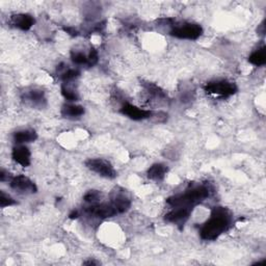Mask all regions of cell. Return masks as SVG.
I'll return each mask as SVG.
<instances>
[{"instance_id":"obj_1","label":"cell","mask_w":266,"mask_h":266,"mask_svg":"<svg viewBox=\"0 0 266 266\" xmlns=\"http://www.w3.org/2000/svg\"><path fill=\"white\" fill-rule=\"evenodd\" d=\"M233 225V214L225 207H214L209 218L199 229V236L203 240L213 241L217 239Z\"/></svg>"},{"instance_id":"obj_2","label":"cell","mask_w":266,"mask_h":266,"mask_svg":"<svg viewBox=\"0 0 266 266\" xmlns=\"http://www.w3.org/2000/svg\"><path fill=\"white\" fill-rule=\"evenodd\" d=\"M212 193V188L209 184L193 185L185 190V192L172 195L166 199V204L172 208L175 207H190L194 208L196 205L204 202Z\"/></svg>"},{"instance_id":"obj_3","label":"cell","mask_w":266,"mask_h":266,"mask_svg":"<svg viewBox=\"0 0 266 266\" xmlns=\"http://www.w3.org/2000/svg\"><path fill=\"white\" fill-rule=\"evenodd\" d=\"M170 35L180 40L195 41L203 35V28L197 23L192 22H172Z\"/></svg>"},{"instance_id":"obj_4","label":"cell","mask_w":266,"mask_h":266,"mask_svg":"<svg viewBox=\"0 0 266 266\" xmlns=\"http://www.w3.org/2000/svg\"><path fill=\"white\" fill-rule=\"evenodd\" d=\"M204 91L213 96L230 97L237 93V85L227 79H216L207 82L204 86Z\"/></svg>"},{"instance_id":"obj_5","label":"cell","mask_w":266,"mask_h":266,"mask_svg":"<svg viewBox=\"0 0 266 266\" xmlns=\"http://www.w3.org/2000/svg\"><path fill=\"white\" fill-rule=\"evenodd\" d=\"M85 166L90 171L106 179H115L117 177V172L113 164L103 158L87 159L85 161Z\"/></svg>"},{"instance_id":"obj_6","label":"cell","mask_w":266,"mask_h":266,"mask_svg":"<svg viewBox=\"0 0 266 266\" xmlns=\"http://www.w3.org/2000/svg\"><path fill=\"white\" fill-rule=\"evenodd\" d=\"M83 213L90 217H94L98 219H106L119 214L117 208L114 206L112 202L109 203L99 202L95 204H90L87 207L83 209Z\"/></svg>"},{"instance_id":"obj_7","label":"cell","mask_w":266,"mask_h":266,"mask_svg":"<svg viewBox=\"0 0 266 266\" xmlns=\"http://www.w3.org/2000/svg\"><path fill=\"white\" fill-rule=\"evenodd\" d=\"M10 186L15 191L23 194H32L38 191L37 185L23 175L14 176L10 181Z\"/></svg>"},{"instance_id":"obj_8","label":"cell","mask_w":266,"mask_h":266,"mask_svg":"<svg viewBox=\"0 0 266 266\" xmlns=\"http://www.w3.org/2000/svg\"><path fill=\"white\" fill-rule=\"evenodd\" d=\"M192 210L193 208L190 207H175L172 208L170 212L164 215V219L168 223L174 224L179 228H182L188 220L190 214L192 213Z\"/></svg>"},{"instance_id":"obj_9","label":"cell","mask_w":266,"mask_h":266,"mask_svg":"<svg viewBox=\"0 0 266 266\" xmlns=\"http://www.w3.org/2000/svg\"><path fill=\"white\" fill-rule=\"evenodd\" d=\"M71 59L77 65H85V66H93L98 62L99 55L97 50L92 47L88 53L79 50H72L71 51Z\"/></svg>"},{"instance_id":"obj_10","label":"cell","mask_w":266,"mask_h":266,"mask_svg":"<svg viewBox=\"0 0 266 266\" xmlns=\"http://www.w3.org/2000/svg\"><path fill=\"white\" fill-rule=\"evenodd\" d=\"M22 100L32 107L44 108L47 105V100L44 91L40 88L26 90L22 95Z\"/></svg>"},{"instance_id":"obj_11","label":"cell","mask_w":266,"mask_h":266,"mask_svg":"<svg viewBox=\"0 0 266 266\" xmlns=\"http://www.w3.org/2000/svg\"><path fill=\"white\" fill-rule=\"evenodd\" d=\"M120 112L122 115L128 117L129 119L133 121H143L148 120L153 117V112L142 109L136 105H132L128 102H124L120 108Z\"/></svg>"},{"instance_id":"obj_12","label":"cell","mask_w":266,"mask_h":266,"mask_svg":"<svg viewBox=\"0 0 266 266\" xmlns=\"http://www.w3.org/2000/svg\"><path fill=\"white\" fill-rule=\"evenodd\" d=\"M110 202L117 208L119 214L127 212L131 207L130 198L126 195L124 190H119V188H117L115 191H113Z\"/></svg>"},{"instance_id":"obj_13","label":"cell","mask_w":266,"mask_h":266,"mask_svg":"<svg viewBox=\"0 0 266 266\" xmlns=\"http://www.w3.org/2000/svg\"><path fill=\"white\" fill-rule=\"evenodd\" d=\"M36 23V19L29 14H15L10 18V24L23 31L29 30Z\"/></svg>"},{"instance_id":"obj_14","label":"cell","mask_w":266,"mask_h":266,"mask_svg":"<svg viewBox=\"0 0 266 266\" xmlns=\"http://www.w3.org/2000/svg\"><path fill=\"white\" fill-rule=\"evenodd\" d=\"M12 157L15 162L23 166V168H26L31 162V153L29 149L24 145H17L16 147H14L12 151Z\"/></svg>"},{"instance_id":"obj_15","label":"cell","mask_w":266,"mask_h":266,"mask_svg":"<svg viewBox=\"0 0 266 266\" xmlns=\"http://www.w3.org/2000/svg\"><path fill=\"white\" fill-rule=\"evenodd\" d=\"M169 173V166L164 163H154L147 171V176L150 180L155 182H161Z\"/></svg>"},{"instance_id":"obj_16","label":"cell","mask_w":266,"mask_h":266,"mask_svg":"<svg viewBox=\"0 0 266 266\" xmlns=\"http://www.w3.org/2000/svg\"><path fill=\"white\" fill-rule=\"evenodd\" d=\"M38 139V133L33 129H24L15 132L13 140L17 145H24L35 142Z\"/></svg>"},{"instance_id":"obj_17","label":"cell","mask_w":266,"mask_h":266,"mask_svg":"<svg viewBox=\"0 0 266 266\" xmlns=\"http://www.w3.org/2000/svg\"><path fill=\"white\" fill-rule=\"evenodd\" d=\"M84 113H85V109L83 106L77 105V104H72V103L62 105V107L60 109V114L63 118L72 119V120L82 117L84 115Z\"/></svg>"},{"instance_id":"obj_18","label":"cell","mask_w":266,"mask_h":266,"mask_svg":"<svg viewBox=\"0 0 266 266\" xmlns=\"http://www.w3.org/2000/svg\"><path fill=\"white\" fill-rule=\"evenodd\" d=\"M56 72L58 74V77L63 81V82H72L75 79H77L80 76V71L77 69H71L66 68V65L64 63H60L57 65Z\"/></svg>"},{"instance_id":"obj_19","label":"cell","mask_w":266,"mask_h":266,"mask_svg":"<svg viewBox=\"0 0 266 266\" xmlns=\"http://www.w3.org/2000/svg\"><path fill=\"white\" fill-rule=\"evenodd\" d=\"M249 61L256 66H262L266 63V49L264 44L252 52L249 56Z\"/></svg>"},{"instance_id":"obj_20","label":"cell","mask_w":266,"mask_h":266,"mask_svg":"<svg viewBox=\"0 0 266 266\" xmlns=\"http://www.w3.org/2000/svg\"><path fill=\"white\" fill-rule=\"evenodd\" d=\"M61 95L65 100L70 102H75L79 100V96L77 92L70 85V82H63L61 84Z\"/></svg>"},{"instance_id":"obj_21","label":"cell","mask_w":266,"mask_h":266,"mask_svg":"<svg viewBox=\"0 0 266 266\" xmlns=\"http://www.w3.org/2000/svg\"><path fill=\"white\" fill-rule=\"evenodd\" d=\"M145 90L147 91V93L153 97V98H158V99H164L166 98V94L159 87L157 86L156 84L154 83H151V82H146V83H143Z\"/></svg>"},{"instance_id":"obj_22","label":"cell","mask_w":266,"mask_h":266,"mask_svg":"<svg viewBox=\"0 0 266 266\" xmlns=\"http://www.w3.org/2000/svg\"><path fill=\"white\" fill-rule=\"evenodd\" d=\"M102 197V193L98 191V190H88L84 195H83V199L84 202L88 203V204H95V203H99L100 198Z\"/></svg>"},{"instance_id":"obj_23","label":"cell","mask_w":266,"mask_h":266,"mask_svg":"<svg viewBox=\"0 0 266 266\" xmlns=\"http://www.w3.org/2000/svg\"><path fill=\"white\" fill-rule=\"evenodd\" d=\"M16 204H17V202L15 201V199L10 194L6 193L5 191L0 192V207L6 208V207L14 206Z\"/></svg>"},{"instance_id":"obj_24","label":"cell","mask_w":266,"mask_h":266,"mask_svg":"<svg viewBox=\"0 0 266 266\" xmlns=\"http://www.w3.org/2000/svg\"><path fill=\"white\" fill-rule=\"evenodd\" d=\"M12 178H13V176L6 170L3 169L2 171H0V180H2V182H6V181L10 182Z\"/></svg>"},{"instance_id":"obj_25","label":"cell","mask_w":266,"mask_h":266,"mask_svg":"<svg viewBox=\"0 0 266 266\" xmlns=\"http://www.w3.org/2000/svg\"><path fill=\"white\" fill-rule=\"evenodd\" d=\"M63 30L66 33H69V35L72 36V37H77L78 36V31L74 27H63Z\"/></svg>"},{"instance_id":"obj_26","label":"cell","mask_w":266,"mask_h":266,"mask_svg":"<svg viewBox=\"0 0 266 266\" xmlns=\"http://www.w3.org/2000/svg\"><path fill=\"white\" fill-rule=\"evenodd\" d=\"M257 31H258L259 35H261V36L264 35V33H265V21H263V22L258 26Z\"/></svg>"},{"instance_id":"obj_27","label":"cell","mask_w":266,"mask_h":266,"mask_svg":"<svg viewBox=\"0 0 266 266\" xmlns=\"http://www.w3.org/2000/svg\"><path fill=\"white\" fill-rule=\"evenodd\" d=\"M79 215H80V213H79L78 210H73V211L69 214V218H71V219H76V218H78Z\"/></svg>"},{"instance_id":"obj_28","label":"cell","mask_w":266,"mask_h":266,"mask_svg":"<svg viewBox=\"0 0 266 266\" xmlns=\"http://www.w3.org/2000/svg\"><path fill=\"white\" fill-rule=\"evenodd\" d=\"M84 265H99V262L98 261H95V260H87L85 262H83Z\"/></svg>"}]
</instances>
